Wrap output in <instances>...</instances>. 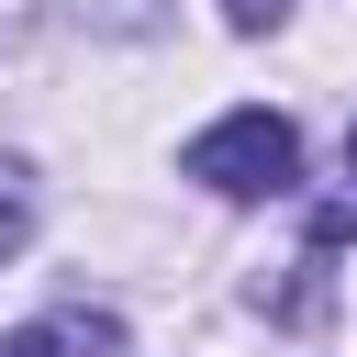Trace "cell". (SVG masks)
Here are the masks:
<instances>
[{"label": "cell", "instance_id": "1", "mask_svg": "<svg viewBox=\"0 0 357 357\" xmlns=\"http://www.w3.org/2000/svg\"><path fill=\"white\" fill-rule=\"evenodd\" d=\"M201 190H223V201H279L290 178H301V134L279 123V112H223L212 134H190V156H178Z\"/></svg>", "mask_w": 357, "mask_h": 357}, {"label": "cell", "instance_id": "2", "mask_svg": "<svg viewBox=\"0 0 357 357\" xmlns=\"http://www.w3.org/2000/svg\"><path fill=\"white\" fill-rule=\"evenodd\" d=\"M0 357H123V324L112 312H56V324L0 335Z\"/></svg>", "mask_w": 357, "mask_h": 357}, {"label": "cell", "instance_id": "3", "mask_svg": "<svg viewBox=\"0 0 357 357\" xmlns=\"http://www.w3.org/2000/svg\"><path fill=\"white\" fill-rule=\"evenodd\" d=\"M33 234V190H22V167H0V257Z\"/></svg>", "mask_w": 357, "mask_h": 357}, {"label": "cell", "instance_id": "4", "mask_svg": "<svg viewBox=\"0 0 357 357\" xmlns=\"http://www.w3.org/2000/svg\"><path fill=\"white\" fill-rule=\"evenodd\" d=\"M279 11H290V0H223V22H234V33H257V22H279Z\"/></svg>", "mask_w": 357, "mask_h": 357}, {"label": "cell", "instance_id": "5", "mask_svg": "<svg viewBox=\"0 0 357 357\" xmlns=\"http://www.w3.org/2000/svg\"><path fill=\"white\" fill-rule=\"evenodd\" d=\"M346 178H357V134H346Z\"/></svg>", "mask_w": 357, "mask_h": 357}]
</instances>
